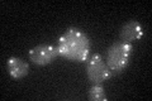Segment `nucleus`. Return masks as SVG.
<instances>
[{"mask_svg": "<svg viewBox=\"0 0 152 101\" xmlns=\"http://www.w3.org/2000/svg\"><path fill=\"white\" fill-rule=\"evenodd\" d=\"M143 37V27L138 20H128L123 24L119 32V41L127 44H132L133 42L140 41Z\"/></svg>", "mask_w": 152, "mask_h": 101, "instance_id": "nucleus-5", "label": "nucleus"}, {"mask_svg": "<svg viewBox=\"0 0 152 101\" xmlns=\"http://www.w3.org/2000/svg\"><path fill=\"white\" fill-rule=\"evenodd\" d=\"M7 71L13 78L19 80L26 77L29 72V65L19 57H10L7 61Z\"/></svg>", "mask_w": 152, "mask_h": 101, "instance_id": "nucleus-6", "label": "nucleus"}, {"mask_svg": "<svg viewBox=\"0 0 152 101\" xmlns=\"http://www.w3.org/2000/svg\"><path fill=\"white\" fill-rule=\"evenodd\" d=\"M58 56L74 62H88L90 58V38L79 28L71 27L58 38L57 43Z\"/></svg>", "mask_w": 152, "mask_h": 101, "instance_id": "nucleus-1", "label": "nucleus"}, {"mask_svg": "<svg viewBox=\"0 0 152 101\" xmlns=\"http://www.w3.org/2000/svg\"><path fill=\"white\" fill-rule=\"evenodd\" d=\"M28 56H29V60L37 66H46L52 63L56 57L58 56V52H57V48L52 44H38L36 47H33L28 52Z\"/></svg>", "mask_w": 152, "mask_h": 101, "instance_id": "nucleus-4", "label": "nucleus"}, {"mask_svg": "<svg viewBox=\"0 0 152 101\" xmlns=\"http://www.w3.org/2000/svg\"><path fill=\"white\" fill-rule=\"evenodd\" d=\"M132 52H133V46L123 43L121 41L114 42L108 48L105 62L113 75L121 73L128 66L132 57Z\"/></svg>", "mask_w": 152, "mask_h": 101, "instance_id": "nucleus-2", "label": "nucleus"}, {"mask_svg": "<svg viewBox=\"0 0 152 101\" xmlns=\"http://www.w3.org/2000/svg\"><path fill=\"white\" fill-rule=\"evenodd\" d=\"M88 99L90 101H105L107 95L105 91H104V87L102 85H93L91 89L89 90Z\"/></svg>", "mask_w": 152, "mask_h": 101, "instance_id": "nucleus-7", "label": "nucleus"}, {"mask_svg": "<svg viewBox=\"0 0 152 101\" xmlns=\"http://www.w3.org/2000/svg\"><path fill=\"white\" fill-rule=\"evenodd\" d=\"M113 76L112 71L109 70L105 60L95 53L89 58L86 63V77L91 85H103Z\"/></svg>", "mask_w": 152, "mask_h": 101, "instance_id": "nucleus-3", "label": "nucleus"}]
</instances>
